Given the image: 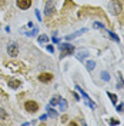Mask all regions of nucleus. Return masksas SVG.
Returning <instances> with one entry per match:
<instances>
[{"mask_svg":"<svg viewBox=\"0 0 124 126\" xmlns=\"http://www.w3.org/2000/svg\"><path fill=\"white\" fill-rule=\"evenodd\" d=\"M109 9L110 12L113 13V15H120L121 13V10H123V6H121V3L118 1V0H113V1H110L109 3Z\"/></svg>","mask_w":124,"mask_h":126,"instance_id":"obj_1","label":"nucleus"},{"mask_svg":"<svg viewBox=\"0 0 124 126\" xmlns=\"http://www.w3.org/2000/svg\"><path fill=\"white\" fill-rule=\"evenodd\" d=\"M24 109L27 110V112H30V113H34L39 109V105L36 102H33V100H27V102L24 103Z\"/></svg>","mask_w":124,"mask_h":126,"instance_id":"obj_4","label":"nucleus"},{"mask_svg":"<svg viewBox=\"0 0 124 126\" xmlns=\"http://www.w3.org/2000/svg\"><path fill=\"white\" fill-rule=\"evenodd\" d=\"M59 105H60V110H66L67 109V102H66V99H62V97H60Z\"/></svg>","mask_w":124,"mask_h":126,"instance_id":"obj_12","label":"nucleus"},{"mask_svg":"<svg viewBox=\"0 0 124 126\" xmlns=\"http://www.w3.org/2000/svg\"><path fill=\"white\" fill-rule=\"evenodd\" d=\"M36 16H37V19H39V20L41 19V17H40V13H39V10H36Z\"/></svg>","mask_w":124,"mask_h":126,"instance_id":"obj_26","label":"nucleus"},{"mask_svg":"<svg viewBox=\"0 0 124 126\" xmlns=\"http://www.w3.org/2000/svg\"><path fill=\"white\" fill-rule=\"evenodd\" d=\"M47 119V115L46 113H44V115H41V116H40V120H41V122H43V120H46Z\"/></svg>","mask_w":124,"mask_h":126,"instance_id":"obj_25","label":"nucleus"},{"mask_svg":"<svg viewBox=\"0 0 124 126\" xmlns=\"http://www.w3.org/2000/svg\"><path fill=\"white\" fill-rule=\"evenodd\" d=\"M110 123H111V125H118L120 122H118L117 119H111V120H110Z\"/></svg>","mask_w":124,"mask_h":126,"instance_id":"obj_24","label":"nucleus"},{"mask_svg":"<svg viewBox=\"0 0 124 126\" xmlns=\"http://www.w3.org/2000/svg\"><path fill=\"white\" fill-rule=\"evenodd\" d=\"M47 42H49V36H46V34L39 36V43L40 45H44V43H47Z\"/></svg>","mask_w":124,"mask_h":126,"instance_id":"obj_13","label":"nucleus"},{"mask_svg":"<svg viewBox=\"0 0 124 126\" xmlns=\"http://www.w3.org/2000/svg\"><path fill=\"white\" fill-rule=\"evenodd\" d=\"M87 56H88V52H87V50H83V52L77 53V59H78V60H83V59L87 57Z\"/></svg>","mask_w":124,"mask_h":126,"instance_id":"obj_14","label":"nucleus"},{"mask_svg":"<svg viewBox=\"0 0 124 126\" xmlns=\"http://www.w3.org/2000/svg\"><path fill=\"white\" fill-rule=\"evenodd\" d=\"M7 53L12 56V57H16V56L19 55V47H17L16 43H10L7 46Z\"/></svg>","mask_w":124,"mask_h":126,"instance_id":"obj_5","label":"nucleus"},{"mask_svg":"<svg viewBox=\"0 0 124 126\" xmlns=\"http://www.w3.org/2000/svg\"><path fill=\"white\" fill-rule=\"evenodd\" d=\"M47 50H49L50 53H53V52H54V46H51V45H49V46H47Z\"/></svg>","mask_w":124,"mask_h":126,"instance_id":"obj_23","label":"nucleus"},{"mask_svg":"<svg viewBox=\"0 0 124 126\" xmlns=\"http://www.w3.org/2000/svg\"><path fill=\"white\" fill-rule=\"evenodd\" d=\"M31 6V0H17V7L22 9V10H26Z\"/></svg>","mask_w":124,"mask_h":126,"instance_id":"obj_6","label":"nucleus"},{"mask_svg":"<svg viewBox=\"0 0 124 126\" xmlns=\"http://www.w3.org/2000/svg\"><path fill=\"white\" fill-rule=\"evenodd\" d=\"M20 85H22V83H20L19 79H13V80L9 82V86L12 87V89H17V87H20Z\"/></svg>","mask_w":124,"mask_h":126,"instance_id":"obj_9","label":"nucleus"},{"mask_svg":"<svg viewBox=\"0 0 124 126\" xmlns=\"http://www.w3.org/2000/svg\"><path fill=\"white\" fill-rule=\"evenodd\" d=\"M53 79V75L51 73H41L39 76V80L40 82H43V83H47V82H50Z\"/></svg>","mask_w":124,"mask_h":126,"instance_id":"obj_8","label":"nucleus"},{"mask_svg":"<svg viewBox=\"0 0 124 126\" xmlns=\"http://www.w3.org/2000/svg\"><path fill=\"white\" fill-rule=\"evenodd\" d=\"M37 33H39V29H37V27H34L31 32H24V34H26V36H36Z\"/></svg>","mask_w":124,"mask_h":126,"instance_id":"obj_15","label":"nucleus"},{"mask_svg":"<svg viewBox=\"0 0 124 126\" xmlns=\"http://www.w3.org/2000/svg\"><path fill=\"white\" fill-rule=\"evenodd\" d=\"M59 100H60V97H59V96H54V97H51V100H50V106H57Z\"/></svg>","mask_w":124,"mask_h":126,"instance_id":"obj_16","label":"nucleus"},{"mask_svg":"<svg viewBox=\"0 0 124 126\" xmlns=\"http://www.w3.org/2000/svg\"><path fill=\"white\" fill-rule=\"evenodd\" d=\"M84 32H86V29H81L80 32H76V33H73V34H70V36H66V39H67V40L76 39L77 36H80V34H81V33H84Z\"/></svg>","mask_w":124,"mask_h":126,"instance_id":"obj_10","label":"nucleus"},{"mask_svg":"<svg viewBox=\"0 0 124 126\" xmlns=\"http://www.w3.org/2000/svg\"><path fill=\"white\" fill-rule=\"evenodd\" d=\"M101 78L104 79L106 82H109V80H110V75L107 73V72H103V73H101Z\"/></svg>","mask_w":124,"mask_h":126,"instance_id":"obj_21","label":"nucleus"},{"mask_svg":"<svg viewBox=\"0 0 124 126\" xmlns=\"http://www.w3.org/2000/svg\"><path fill=\"white\" fill-rule=\"evenodd\" d=\"M54 13V1L53 0H47L44 4V15L46 16H51Z\"/></svg>","mask_w":124,"mask_h":126,"instance_id":"obj_3","label":"nucleus"},{"mask_svg":"<svg viewBox=\"0 0 124 126\" xmlns=\"http://www.w3.org/2000/svg\"><path fill=\"white\" fill-rule=\"evenodd\" d=\"M107 94H109L110 100H111V102H113V105H116V103H117V96H116V94L110 93V92H107Z\"/></svg>","mask_w":124,"mask_h":126,"instance_id":"obj_18","label":"nucleus"},{"mask_svg":"<svg viewBox=\"0 0 124 126\" xmlns=\"http://www.w3.org/2000/svg\"><path fill=\"white\" fill-rule=\"evenodd\" d=\"M47 113H49V115H50V116H51V118H57V112H54V110L51 109V108H50V106H49V108H47Z\"/></svg>","mask_w":124,"mask_h":126,"instance_id":"obj_17","label":"nucleus"},{"mask_svg":"<svg viewBox=\"0 0 124 126\" xmlns=\"http://www.w3.org/2000/svg\"><path fill=\"white\" fill-rule=\"evenodd\" d=\"M51 40H53V43H59V39H57V37H53Z\"/></svg>","mask_w":124,"mask_h":126,"instance_id":"obj_27","label":"nucleus"},{"mask_svg":"<svg viewBox=\"0 0 124 126\" xmlns=\"http://www.w3.org/2000/svg\"><path fill=\"white\" fill-rule=\"evenodd\" d=\"M0 118L3 119V120H6V119H7V113H6V110H4V109H0Z\"/></svg>","mask_w":124,"mask_h":126,"instance_id":"obj_20","label":"nucleus"},{"mask_svg":"<svg viewBox=\"0 0 124 126\" xmlns=\"http://www.w3.org/2000/svg\"><path fill=\"white\" fill-rule=\"evenodd\" d=\"M76 89H77L78 92H80V93L83 94V97H84V100H86V103H87V106H90L91 109H94V103L91 102L90 99H88V96H87V93H86V92L83 90V89H80V86H76Z\"/></svg>","mask_w":124,"mask_h":126,"instance_id":"obj_7","label":"nucleus"},{"mask_svg":"<svg viewBox=\"0 0 124 126\" xmlns=\"http://www.w3.org/2000/svg\"><path fill=\"white\" fill-rule=\"evenodd\" d=\"M107 33H109V36H110V37H111L113 40H116V42H118V40H120V39H118V37L116 36V34L113 33V32H109V30H107Z\"/></svg>","mask_w":124,"mask_h":126,"instance_id":"obj_22","label":"nucleus"},{"mask_svg":"<svg viewBox=\"0 0 124 126\" xmlns=\"http://www.w3.org/2000/svg\"><path fill=\"white\" fill-rule=\"evenodd\" d=\"M93 27H94V29H104V24L100 23V22H94Z\"/></svg>","mask_w":124,"mask_h":126,"instance_id":"obj_19","label":"nucleus"},{"mask_svg":"<svg viewBox=\"0 0 124 126\" xmlns=\"http://www.w3.org/2000/svg\"><path fill=\"white\" fill-rule=\"evenodd\" d=\"M86 66H87L88 70L91 72L94 67H96V62H94V60H87V62H86Z\"/></svg>","mask_w":124,"mask_h":126,"instance_id":"obj_11","label":"nucleus"},{"mask_svg":"<svg viewBox=\"0 0 124 126\" xmlns=\"http://www.w3.org/2000/svg\"><path fill=\"white\" fill-rule=\"evenodd\" d=\"M60 50H62V55H60V57H66L67 55H71L73 52H74V47L71 46V45H67V43H64V45H60Z\"/></svg>","mask_w":124,"mask_h":126,"instance_id":"obj_2","label":"nucleus"}]
</instances>
